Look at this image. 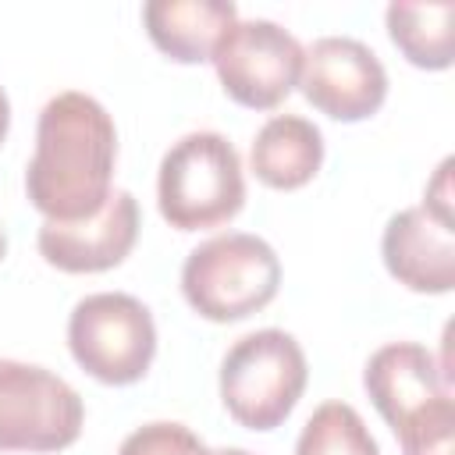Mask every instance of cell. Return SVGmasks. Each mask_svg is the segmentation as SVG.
I'll return each instance as SVG.
<instances>
[{"mask_svg":"<svg viewBox=\"0 0 455 455\" xmlns=\"http://www.w3.org/2000/svg\"><path fill=\"white\" fill-rule=\"evenodd\" d=\"M114 160L117 132L107 107L89 92L64 89L39 110L25 196L46 220H85L114 192Z\"/></svg>","mask_w":455,"mask_h":455,"instance_id":"1","label":"cell"},{"mask_svg":"<svg viewBox=\"0 0 455 455\" xmlns=\"http://www.w3.org/2000/svg\"><path fill=\"white\" fill-rule=\"evenodd\" d=\"M160 217L178 231L228 224L245 203L238 149L220 132H188L160 160Z\"/></svg>","mask_w":455,"mask_h":455,"instance_id":"2","label":"cell"},{"mask_svg":"<svg viewBox=\"0 0 455 455\" xmlns=\"http://www.w3.org/2000/svg\"><path fill=\"white\" fill-rule=\"evenodd\" d=\"M281 284V259L259 235L228 231L196 245L181 267L185 302L213 320L231 323L259 313Z\"/></svg>","mask_w":455,"mask_h":455,"instance_id":"3","label":"cell"},{"mask_svg":"<svg viewBox=\"0 0 455 455\" xmlns=\"http://www.w3.org/2000/svg\"><path fill=\"white\" fill-rule=\"evenodd\" d=\"M309 380L302 345L277 327L242 334L220 363V402L249 430L281 427Z\"/></svg>","mask_w":455,"mask_h":455,"instance_id":"4","label":"cell"},{"mask_svg":"<svg viewBox=\"0 0 455 455\" xmlns=\"http://www.w3.org/2000/svg\"><path fill=\"white\" fill-rule=\"evenodd\" d=\"M68 348L100 384H135L156 355L153 313L128 291L85 295L68 316Z\"/></svg>","mask_w":455,"mask_h":455,"instance_id":"5","label":"cell"},{"mask_svg":"<svg viewBox=\"0 0 455 455\" xmlns=\"http://www.w3.org/2000/svg\"><path fill=\"white\" fill-rule=\"evenodd\" d=\"M82 395L46 366L0 359V451H60L78 441Z\"/></svg>","mask_w":455,"mask_h":455,"instance_id":"6","label":"cell"},{"mask_svg":"<svg viewBox=\"0 0 455 455\" xmlns=\"http://www.w3.org/2000/svg\"><path fill=\"white\" fill-rule=\"evenodd\" d=\"M210 60L235 103L270 110L299 85L302 43L270 18H238L220 36Z\"/></svg>","mask_w":455,"mask_h":455,"instance_id":"7","label":"cell"},{"mask_svg":"<svg viewBox=\"0 0 455 455\" xmlns=\"http://www.w3.org/2000/svg\"><path fill=\"white\" fill-rule=\"evenodd\" d=\"M302 96L334 121H366L387 96L380 57L352 36H320L302 50Z\"/></svg>","mask_w":455,"mask_h":455,"instance_id":"8","label":"cell"},{"mask_svg":"<svg viewBox=\"0 0 455 455\" xmlns=\"http://www.w3.org/2000/svg\"><path fill=\"white\" fill-rule=\"evenodd\" d=\"M455 217L444 206L398 210L380 238L387 274L419 295H444L455 288Z\"/></svg>","mask_w":455,"mask_h":455,"instance_id":"9","label":"cell"},{"mask_svg":"<svg viewBox=\"0 0 455 455\" xmlns=\"http://www.w3.org/2000/svg\"><path fill=\"white\" fill-rule=\"evenodd\" d=\"M139 238V203L132 192L114 188L107 203L85 217V220H46L39 228V256L64 270V274H100L117 263L135 249Z\"/></svg>","mask_w":455,"mask_h":455,"instance_id":"10","label":"cell"},{"mask_svg":"<svg viewBox=\"0 0 455 455\" xmlns=\"http://www.w3.org/2000/svg\"><path fill=\"white\" fill-rule=\"evenodd\" d=\"M363 387L384 416V423L398 430L409 416H416L441 395H451V373L423 345L391 341L366 359Z\"/></svg>","mask_w":455,"mask_h":455,"instance_id":"11","label":"cell"},{"mask_svg":"<svg viewBox=\"0 0 455 455\" xmlns=\"http://www.w3.org/2000/svg\"><path fill=\"white\" fill-rule=\"evenodd\" d=\"M142 21L160 53L178 64L210 60L220 36L238 21L231 0H149L142 4Z\"/></svg>","mask_w":455,"mask_h":455,"instance_id":"12","label":"cell"},{"mask_svg":"<svg viewBox=\"0 0 455 455\" xmlns=\"http://www.w3.org/2000/svg\"><path fill=\"white\" fill-rule=\"evenodd\" d=\"M252 174L277 192L302 188L323 164V135L299 114H274L252 139Z\"/></svg>","mask_w":455,"mask_h":455,"instance_id":"13","label":"cell"},{"mask_svg":"<svg viewBox=\"0 0 455 455\" xmlns=\"http://www.w3.org/2000/svg\"><path fill=\"white\" fill-rule=\"evenodd\" d=\"M387 36L402 50V57L427 71L451 68V21L455 4L434 0V4H409L395 0L387 4Z\"/></svg>","mask_w":455,"mask_h":455,"instance_id":"14","label":"cell"},{"mask_svg":"<svg viewBox=\"0 0 455 455\" xmlns=\"http://www.w3.org/2000/svg\"><path fill=\"white\" fill-rule=\"evenodd\" d=\"M295 455H380V448L348 402H323L306 419Z\"/></svg>","mask_w":455,"mask_h":455,"instance_id":"15","label":"cell"},{"mask_svg":"<svg viewBox=\"0 0 455 455\" xmlns=\"http://www.w3.org/2000/svg\"><path fill=\"white\" fill-rule=\"evenodd\" d=\"M402 455H455V402L441 395L395 430Z\"/></svg>","mask_w":455,"mask_h":455,"instance_id":"16","label":"cell"},{"mask_svg":"<svg viewBox=\"0 0 455 455\" xmlns=\"http://www.w3.org/2000/svg\"><path fill=\"white\" fill-rule=\"evenodd\" d=\"M117 455H210V451L185 423L156 419V423H142L139 430H132L121 441Z\"/></svg>","mask_w":455,"mask_h":455,"instance_id":"17","label":"cell"},{"mask_svg":"<svg viewBox=\"0 0 455 455\" xmlns=\"http://www.w3.org/2000/svg\"><path fill=\"white\" fill-rule=\"evenodd\" d=\"M7 128H11V100H7V92L0 89V142H4Z\"/></svg>","mask_w":455,"mask_h":455,"instance_id":"18","label":"cell"},{"mask_svg":"<svg viewBox=\"0 0 455 455\" xmlns=\"http://www.w3.org/2000/svg\"><path fill=\"white\" fill-rule=\"evenodd\" d=\"M210 455H252V451H245V448H217Z\"/></svg>","mask_w":455,"mask_h":455,"instance_id":"19","label":"cell"},{"mask_svg":"<svg viewBox=\"0 0 455 455\" xmlns=\"http://www.w3.org/2000/svg\"><path fill=\"white\" fill-rule=\"evenodd\" d=\"M4 252H7V235H4V224H0V259H4Z\"/></svg>","mask_w":455,"mask_h":455,"instance_id":"20","label":"cell"}]
</instances>
